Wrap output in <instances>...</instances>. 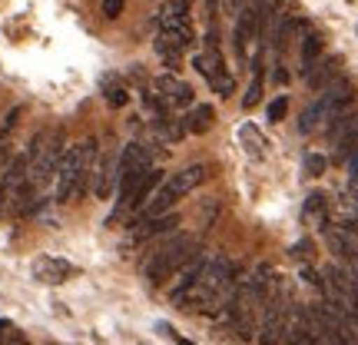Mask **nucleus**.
Instances as JSON below:
<instances>
[{
  "label": "nucleus",
  "mask_w": 358,
  "mask_h": 345,
  "mask_svg": "<svg viewBox=\"0 0 358 345\" xmlns=\"http://www.w3.org/2000/svg\"><path fill=\"white\" fill-rule=\"evenodd\" d=\"M322 47H325V40L319 37V34H308L306 30V37H302V50H299V60H302V73H306L308 66L315 64L322 57Z\"/></svg>",
  "instance_id": "nucleus-20"
},
{
  "label": "nucleus",
  "mask_w": 358,
  "mask_h": 345,
  "mask_svg": "<svg viewBox=\"0 0 358 345\" xmlns=\"http://www.w3.org/2000/svg\"><path fill=\"white\" fill-rule=\"evenodd\" d=\"M93 156H96V143L93 140H83L77 146L64 150L60 163H57V173H53L57 203H70V199H77L80 192L87 190L90 173H93Z\"/></svg>",
  "instance_id": "nucleus-2"
},
{
  "label": "nucleus",
  "mask_w": 358,
  "mask_h": 345,
  "mask_svg": "<svg viewBox=\"0 0 358 345\" xmlns=\"http://www.w3.org/2000/svg\"><path fill=\"white\" fill-rule=\"evenodd\" d=\"M338 66H342V60H338V57H319V60L306 70L308 90H312V93H322V90H325L335 77H338Z\"/></svg>",
  "instance_id": "nucleus-14"
},
{
  "label": "nucleus",
  "mask_w": 358,
  "mask_h": 345,
  "mask_svg": "<svg viewBox=\"0 0 358 345\" xmlns=\"http://www.w3.org/2000/svg\"><path fill=\"white\" fill-rule=\"evenodd\" d=\"M116 167H120V156L116 153H103L100 163L93 167V173H90V186H93V192H96V199H106V196L116 190Z\"/></svg>",
  "instance_id": "nucleus-12"
},
{
  "label": "nucleus",
  "mask_w": 358,
  "mask_h": 345,
  "mask_svg": "<svg viewBox=\"0 0 358 345\" xmlns=\"http://www.w3.org/2000/svg\"><path fill=\"white\" fill-rule=\"evenodd\" d=\"M0 345H30V342H27L24 335H17V332H10V335H7V339H3V342H0Z\"/></svg>",
  "instance_id": "nucleus-27"
},
{
  "label": "nucleus",
  "mask_w": 358,
  "mask_h": 345,
  "mask_svg": "<svg viewBox=\"0 0 358 345\" xmlns=\"http://www.w3.org/2000/svg\"><path fill=\"white\" fill-rule=\"evenodd\" d=\"M302 219L315 230H325L329 226V196L325 192H308L306 206H302Z\"/></svg>",
  "instance_id": "nucleus-17"
},
{
  "label": "nucleus",
  "mask_w": 358,
  "mask_h": 345,
  "mask_svg": "<svg viewBox=\"0 0 358 345\" xmlns=\"http://www.w3.org/2000/svg\"><path fill=\"white\" fill-rule=\"evenodd\" d=\"M192 66H196V73L203 80H209V87L216 90L222 100H229V93L236 90V83H232V73L226 70V60H222L219 47L206 43V50H199L192 57Z\"/></svg>",
  "instance_id": "nucleus-8"
},
{
  "label": "nucleus",
  "mask_w": 358,
  "mask_h": 345,
  "mask_svg": "<svg viewBox=\"0 0 358 345\" xmlns=\"http://www.w3.org/2000/svg\"><path fill=\"white\" fill-rule=\"evenodd\" d=\"M285 289H282L279 279H272L268 286L266 299H262V306H259V329H256V339L259 345H279L282 342V322H285Z\"/></svg>",
  "instance_id": "nucleus-5"
},
{
  "label": "nucleus",
  "mask_w": 358,
  "mask_h": 345,
  "mask_svg": "<svg viewBox=\"0 0 358 345\" xmlns=\"http://www.w3.org/2000/svg\"><path fill=\"white\" fill-rule=\"evenodd\" d=\"M322 293H325V299H329L332 306L358 316V279L342 262H338V266L332 262V266L322 272Z\"/></svg>",
  "instance_id": "nucleus-7"
},
{
  "label": "nucleus",
  "mask_w": 358,
  "mask_h": 345,
  "mask_svg": "<svg viewBox=\"0 0 358 345\" xmlns=\"http://www.w3.org/2000/svg\"><path fill=\"white\" fill-rule=\"evenodd\" d=\"M329 140H332V146L358 140V110H348V113L335 116L332 123H329Z\"/></svg>",
  "instance_id": "nucleus-18"
},
{
  "label": "nucleus",
  "mask_w": 358,
  "mask_h": 345,
  "mask_svg": "<svg viewBox=\"0 0 358 345\" xmlns=\"http://www.w3.org/2000/svg\"><path fill=\"white\" fill-rule=\"evenodd\" d=\"M192 253H196V236H192V232H169V239L156 243L153 249L146 253V259H143V276H146L150 286H163Z\"/></svg>",
  "instance_id": "nucleus-3"
},
{
  "label": "nucleus",
  "mask_w": 358,
  "mask_h": 345,
  "mask_svg": "<svg viewBox=\"0 0 358 345\" xmlns=\"http://www.w3.org/2000/svg\"><path fill=\"white\" fill-rule=\"evenodd\" d=\"M206 7H209V13H216L219 10V0H206Z\"/></svg>",
  "instance_id": "nucleus-30"
},
{
  "label": "nucleus",
  "mask_w": 358,
  "mask_h": 345,
  "mask_svg": "<svg viewBox=\"0 0 358 345\" xmlns=\"http://www.w3.org/2000/svg\"><path fill=\"white\" fill-rule=\"evenodd\" d=\"M232 272H236V266H232L222 253H209V256H206L203 272H199V279H196V286H192L189 295H186V306H199V309H203L206 302L213 299V293H216L219 286L229 279Z\"/></svg>",
  "instance_id": "nucleus-6"
},
{
  "label": "nucleus",
  "mask_w": 358,
  "mask_h": 345,
  "mask_svg": "<svg viewBox=\"0 0 358 345\" xmlns=\"http://www.w3.org/2000/svg\"><path fill=\"white\" fill-rule=\"evenodd\" d=\"M70 272H73V266H70V262H64V259L43 256V259H37V262H34V279H37V282H47V286L64 282Z\"/></svg>",
  "instance_id": "nucleus-16"
},
{
  "label": "nucleus",
  "mask_w": 358,
  "mask_h": 345,
  "mask_svg": "<svg viewBox=\"0 0 358 345\" xmlns=\"http://www.w3.org/2000/svg\"><path fill=\"white\" fill-rule=\"evenodd\" d=\"M322 123H329V120H325V110H322V103L315 100V103H312V106L306 110V113H302V120H299V129H302V133H315Z\"/></svg>",
  "instance_id": "nucleus-22"
},
{
  "label": "nucleus",
  "mask_w": 358,
  "mask_h": 345,
  "mask_svg": "<svg viewBox=\"0 0 358 345\" xmlns=\"http://www.w3.org/2000/svg\"><path fill=\"white\" fill-rule=\"evenodd\" d=\"M216 123V110L209 106V103H199V106H192V113L186 116V129L189 133H206V129Z\"/></svg>",
  "instance_id": "nucleus-19"
},
{
  "label": "nucleus",
  "mask_w": 358,
  "mask_h": 345,
  "mask_svg": "<svg viewBox=\"0 0 358 345\" xmlns=\"http://www.w3.org/2000/svg\"><path fill=\"white\" fill-rule=\"evenodd\" d=\"M308 332H312L315 345H345L332 302H322V306L308 309Z\"/></svg>",
  "instance_id": "nucleus-9"
},
{
  "label": "nucleus",
  "mask_w": 358,
  "mask_h": 345,
  "mask_svg": "<svg viewBox=\"0 0 358 345\" xmlns=\"http://www.w3.org/2000/svg\"><path fill=\"white\" fill-rule=\"evenodd\" d=\"M103 13H106L110 20H116V17L123 13V0H103Z\"/></svg>",
  "instance_id": "nucleus-26"
},
{
  "label": "nucleus",
  "mask_w": 358,
  "mask_h": 345,
  "mask_svg": "<svg viewBox=\"0 0 358 345\" xmlns=\"http://www.w3.org/2000/svg\"><path fill=\"white\" fill-rule=\"evenodd\" d=\"M285 110H289V100H285V97H275V100L268 103V123H282Z\"/></svg>",
  "instance_id": "nucleus-25"
},
{
  "label": "nucleus",
  "mask_w": 358,
  "mask_h": 345,
  "mask_svg": "<svg viewBox=\"0 0 358 345\" xmlns=\"http://www.w3.org/2000/svg\"><path fill=\"white\" fill-rule=\"evenodd\" d=\"M308 335V306H289L285 322H282V342L299 345Z\"/></svg>",
  "instance_id": "nucleus-15"
},
{
  "label": "nucleus",
  "mask_w": 358,
  "mask_h": 345,
  "mask_svg": "<svg viewBox=\"0 0 358 345\" xmlns=\"http://www.w3.org/2000/svg\"><path fill=\"white\" fill-rule=\"evenodd\" d=\"M203 266H206V256L203 253H192V256L186 259L176 272H173V282H169V299H173L176 306H186V295H189V289L196 286Z\"/></svg>",
  "instance_id": "nucleus-10"
},
{
  "label": "nucleus",
  "mask_w": 358,
  "mask_h": 345,
  "mask_svg": "<svg viewBox=\"0 0 358 345\" xmlns=\"http://www.w3.org/2000/svg\"><path fill=\"white\" fill-rule=\"evenodd\" d=\"M325 167H329V160H325L322 153H308L306 156V176H312V179L325 176Z\"/></svg>",
  "instance_id": "nucleus-23"
},
{
  "label": "nucleus",
  "mask_w": 358,
  "mask_h": 345,
  "mask_svg": "<svg viewBox=\"0 0 358 345\" xmlns=\"http://www.w3.org/2000/svg\"><path fill=\"white\" fill-rule=\"evenodd\" d=\"M127 100H129V93H127V87H120V83H106V103L110 106H127Z\"/></svg>",
  "instance_id": "nucleus-24"
},
{
  "label": "nucleus",
  "mask_w": 358,
  "mask_h": 345,
  "mask_svg": "<svg viewBox=\"0 0 358 345\" xmlns=\"http://www.w3.org/2000/svg\"><path fill=\"white\" fill-rule=\"evenodd\" d=\"M206 176H209V173H206L203 163H192V167L179 169L173 179H166L163 186H156V192L143 203V216H163V213H169V209H173L182 196H189Z\"/></svg>",
  "instance_id": "nucleus-4"
},
{
  "label": "nucleus",
  "mask_w": 358,
  "mask_h": 345,
  "mask_svg": "<svg viewBox=\"0 0 358 345\" xmlns=\"http://www.w3.org/2000/svg\"><path fill=\"white\" fill-rule=\"evenodd\" d=\"M156 93L166 106H189L192 103V87L186 80H179L176 73H163L156 80Z\"/></svg>",
  "instance_id": "nucleus-13"
},
{
  "label": "nucleus",
  "mask_w": 358,
  "mask_h": 345,
  "mask_svg": "<svg viewBox=\"0 0 358 345\" xmlns=\"http://www.w3.org/2000/svg\"><path fill=\"white\" fill-rule=\"evenodd\" d=\"M272 77H275V83H289V73H285L282 64H275V73H272Z\"/></svg>",
  "instance_id": "nucleus-28"
},
{
  "label": "nucleus",
  "mask_w": 358,
  "mask_h": 345,
  "mask_svg": "<svg viewBox=\"0 0 358 345\" xmlns=\"http://www.w3.org/2000/svg\"><path fill=\"white\" fill-rule=\"evenodd\" d=\"M335 319H338V329H342L345 345H358V316H352V312L335 306Z\"/></svg>",
  "instance_id": "nucleus-21"
},
{
  "label": "nucleus",
  "mask_w": 358,
  "mask_h": 345,
  "mask_svg": "<svg viewBox=\"0 0 358 345\" xmlns=\"http://www.w3.org/2000/svg\"><path fill=\"white\" fill-rule=\"evenodd\" d=\"M192 43L189 0H169L156 13V50L169 66H179V53Z\"/></svg>",
  "instance_id": "nucleus-1"
},
{
  "label": "nucleus",
  "mask_w": 358,
  "mask_h": 345,
  "mask_svg": "<svg viewBox=\"0 0 358 345\" xmlns=\"http://www.w3.org/2000/svg\"><path fill=\"white\" fill-rule=\"evenodd\" d=\"M179 226V216L169 209V213H163V216H140V223L133 226V232H129V239H136V243H146V239H156V236H166V232H173Z\"/></svg>",
  "instance_id": "nucleus-11"
},
{
  "label": "nucleus",
  "mask_w": 358,
  "mask_h": 345,
  "mask_svg": "<svg viewBox=\"0 0 358 345\" xmlns=\"http://www.w3.org/2000/svg\"><path fill=\"white\" fill-rule=\"evenodd\" d=\"M348 196L358 203V176H352V183H348Z\"/></svg>",
  "instance_id": "nucleus-29"
},
{
  "label": "nucleus",
  "mask_w": 358,
  "mask_h": 345,
  "mask_svg": "<svg viewBox=\"0 0 358 345\" xmlns=\"http://www.w3.org/2000/svg\"><path fill=\"white\" fill-rule=\"evenodd\" d=\"M176 345H192V342H189V339H176Z\"/></svg>",
  "instance_id": "nucleus-31"
}]
</instances>
